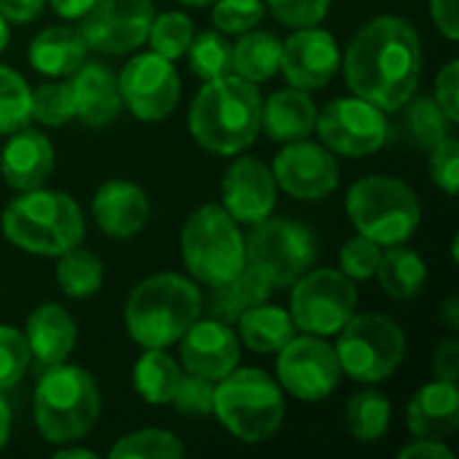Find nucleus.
Segmentation results:
<instances>
[{
  "instance_id": "nucleus-29",
  "label": "nucleus",
  "mask_w": 459,
  "mask_h": 459,
  "mask_svg": "<svg viewBox=\"0 0 459 459\" xmlns=\"http://www.w3.org/2000/svg\"><path fill=\"white\" fill-rule=\"evenodd\" d=\"M377 277L390 299L409 301L422 293L425 280H428V266H425L422 255H417L414 250L393 245L382 253Z\"/></svg>"
},
{
  "instance_id": "nucleus-10",
  "label": "nucleus",
  "mask_w": 459,
  "mask_h": 459,
  "mask_svg": "<svg viewBox=\"0 0 459 459\" xmlns=\"http://www.w3.org/2000/svg\"><path fill=\"white\" fill-rule=\"evenodd\" d=\"M245 261L274 288H290L317 261V237L299 221L269 215L253 226L245 245Z\"/></svg>"
},
{
  "instance_id": "nucleus-5",
  "label": "nucleus",
  "mask_w": 459,
  "mask_h": 459,
  "mask_svg": "<svg viewBox=\"0 0 459 459\" xmlns=\"http://www.w3.org/2000/svg\"><path fill=\"white\" fill-rule=\"evenodd\" d=\"M102 409L100 387L81 366H48L35 385V425L48 444L83 438Z\"/></svg>"
},
{
  "instance_id": "nucleus-27",
  "label": "nucleus",
  "mask_w": 459,
  "mask_h": 459,
  "mask_svg": "<svg viewBox=\"0 0 459 459\" xmlns=\"http://www.w3.org/2000/svg\"><path fill=\"white\" fill-rule=\"evenodd\" d=\"M237 325L239 342H245V347L258 355L280 352L296 336V323L290 312H285L282 307H272L266 301L245 309L237 317Z\"/></svg>"
},
{
  "instance_id": "nucleus-55",
  "label": "nucleus",
  "mask_w": 459,
  "mask_h": 459,
  "mask_svg": "<svg viewBox=\"0 0 459 459\" xmlns=\"http://www.w3.org/2000/svg\"><path fill=\"white\" fill-rule=\"evenodd\" d=\"M8 40H11V30H8V19L0 13V51L8 46Z\"/></svg>"
},
{
  "instance_id": "nucleus-45",
  "label": "nucleus",
  "mask_w": 459,
  "mask_h": 459,
  "mask_svg": "<svg viewBox=\"0 0 459 459\" xmlns=\"http://www.w3.org/2000/svg\"><path fill=\"white\" fill-rule=\"evenodd\" d=\"M269 11L290 27H315L325 19L331 0H266Z\"/></svg>"
},
{
  "instance_id": "nucleus-47",
  "label": "nucleus",
  "mask_w": 459,
  "mask_h": 459,
  "mask_svg": "<svg viewBox=\"0 0 459 459\" xmlns=\"http://www.w3.org/2000/svg\"><path fill=\"white\" fill-rule=\"evenodd\" d=\"M433 374L441 382H452L457 385L459 379V342L457 339H446L436 347L433 355Z\"/></svg>"
},
{
  "instance_id": "nucleus-49",
  "label": "nucleus",
  "mask_w": 459,
  "mask_h": 459,
  "mask_svg": "<svg viewBox=\"0 0 459 459\" xmlns=\"http://www.w3.org/2000/svg\"><path fill=\"white\" fill-rule=\"evenodd\" d=\"M401 459H455V452L444 444V441H433V438H420L409 446L401 449Z\"/></svg>"
},
{
  "instance_id": "nucleus-6",
  "label": "nucleus",
  "mask_w": 459,
  "mask_h": 459,
  "mask_svg": "<svg viewBox=\"0 0 459 459\" xmlns=\"http://www.w3.org/2000/svg\"><path fill=\"white\" fill-rule=\"evenodd\" d=\"M212 414L234 438L264 444L282 428V387L261 368H234L215 382Z\"/></svg>"
},
{
  "instance_id": "nucleus-24",
  "label": "nucleus",
  "mask_w": 459,
  "mask_h": 459,
  "mask_svg": "<svg viewBox=\"0 0 459 459\" xmlns=\"http://www.w3.org/2000/svg\"><path fill=\"white\" fill-rule=\"evenodd\" d=\"M24 336L30 344V355H35L43 368H48L67 360L75 347L78 328L67 309H62L59 304H43L27 317Z\"/></svg>"
},
{
  "instance_id": "nucleus-21",
  "label": "nucleus",
  "mask_w": 459,
  "mask_h": 459,
  "mask_svg": "<svg viewBox=\"0 0 459 459\" xmlns=\"http://www.w3.org/2000/svg\"><path fill=\"white\" fill-rule=\"evenodd\" d=\"M91 215L100 231L116 239H129L145 229L151 218V204L145 191L129 180H108L97 188L91 199Z\"/></svg>"
},
{
  "instance_id": "nucleus-40",
  "label": "nucleus",
  "mask_w": 459,
  "mask_h": 459,
  "mask_svg": "<svg viewBox=\"0 0 459 459\" xmlns=\"http://www.w3.org/2000/svg\"><path fill=\"white\" fill-rule=\"evenodd\" d=\"M212 24L223 35H242L261 24L266 13L264 0H212Z\"/></svg>"
},
{
  "instance_id": "nucleus-13",
  "label": "nucleus",
  "mask_w": 459,
  "mask_h": 459,
  "mask_svg": "<svg viewBox=\"0 0 459 459\" xmlns=\"http://www.w3.org/2000/svg\"><path fill=\"white\" fill-rule=\"evenodd\" d=\"M280 387L293 398L317 403L325 401L342 382V366L336 350L323 336H293L277 358Z\"/></svg>"
},
{
  "instance_id": "nucleus-1",
  "label": "nucleus",
  "mask_w": 459,
  "mask_h": 459,
  "mask_svg": "<svg viewBox=\"0 0 459 459\" xmlns=\"http://www.w3.org/2000/svg\"><path fill=\"white\" fill-rule=\"evenodd\" d=\"M422 73V43L411 22L377 16L347 46L344 78L352 94L382 110H401L414 97Z\"/></svg>"
},
{
  "instance_id": "nucleus-38",
  "label": "nucleus",
  "mask_w": 459,
  "mask_h": 459,
  "mask_svg": "<svg viewBox=\"0 0 459 459\" xmlns=\"http://www.w3.org/2000/svg\"><path fill=\"white\" fill-rule=\"evenodd\" d=\"M30 116L46 126H65L75 118V100L70 81L56 83H40L35 91H30Z\"/></svg>"
},
{
  "instance_id": "nucleus-42",
  "label": "nucleus",
  "mask_w": 459,
  "mask_h": 459,
  "mask_svg": "<svg viewBox=\"0 0 459 459\" xmlns=\"http://www.w3.org/2000/svg\"><path fill=\"white\" fill-rule=\"evenodd\" d=\"M180 414L188 417H210L212 403H215V382L196 377V374H183L178 382V390L169 401Z\"/></svg>"
},
{
  "instance_id": "nucleus-28",
  "label": "nucleus",
  "mask_w": 459,
  "mask_h": 459,
  "mask_svg": "<svg viewBox=\"0 0 459 459\" xmlns=\"http://www.w3.org/2000/svg\"><path fill=\"white\" fill-rule=\"evenodd\" d=\"M274 285L250 264H245L229 282L215 285V299H212V317L215 320H237L245 309L269 301Z\"/></svg>"
},
{
  "instance_id": "nucleus-19",
  "label": "nucleus",
  "mask_w": 459,
  "mask_h": 459,
  "mask_svg": "<svg viewBox=\"0 0 459 459\" xmlns=\"http://www.w3.org/2000/svg\"><path fill=\"white\" fill-rule=\"evenodd\" d=\"M180 360L188 374L218 382L239 366V339L223 320L196 317L180 336Z\"/></svg>"
},
{
  "instance_id": "nucleus-44",
  "label": "nucleus",
  "mask_w": 459,
  "mask_h": 459,
  "mask_svg": "<svg viewBox=\"0 0 459 459\" xmlns=\"http://www.w3.org/2000/svg\"><path fill=\"white\" fill-rule=\"evenodd\" d=\"M430 178L438 188L455 196L459 188V140L446 134L438 145L430 148Z\"/></svg>"
},
{
  "instance_id": "nucleus-11",
  "label": "nucleus",
  "mask_w": 459,
  "mask_h": 459,
  "mask_svg": "<svg viewBox=\"0 0 459 459\" xmlns=\"http://www.w3.org/2000/svg\"><path fill=\"white\" fill-rule=\"evenodd\" d=\"M358 288L339 269H309L293 282L290 317L296 331L312 336H336L344 323L355 315Z\"/></svg>"
},
{
  "instance_id": "nucleus-30",
  "label": "nucleus",
  "mask_w": 459,
  "mask_h": 459,
  "mask_svg": "<svg viewBox=\"0 0 459 459\" xmlns=\"http://www.w3.org/2000/svg\"><path fill=\"white\" fill-rule=\"evenodd\" d=\"M180 377V366L161 347H145L143 358L134 363L137 395L151 406H167L178 390Z\"/></svg>"
},
{
  "instance_id": "nucleus-15",
  "label": "nucleus",
  "mask_w": 459,
  "mask_h": 459,
  "mask_svg": "<svg viewBox=\"0 0 459 459\" xmlns=\"http://www.w3.org/2000/svg\"><path fill=\"white\" fill-rule=\"evenodd\" d=\"M151 0H97L81 19V35L89 48L102 54H126L148 40L153 22Z\"/></svg>"
},
{
  "instance_id": "nucleus-35",
  "label": "nucleus",
  "mask_w": 459,
  "mask_h": 459,
  "mask_svg": "<svg viewBox=\"0 0 459 459\" xmlns=\"http://www.w3.org/2000/svg\"><path fill=\"white\" fill-rule=\"evenodd\" d=\"M390 414H393L390 401L382 393L363 390L347 403L350 433L363 444H374V441L385 438V433L390 430Z\"/></svg>"
},
{
  "instance_id": "nucleus-56",
  "label": "nucleus",
  "mask_w": 459,
  "mask_h": 459,
  "mask_svg": "<svg viewBox=\"0 0 459 459\" xmlns=\"http://www.w3.org/2000/svg\"><path fill=\"white\" fill-rule=\"evenodd\" d=\"M180 3H186V5H207L212 0H180Z\"/></svg>"
},
{
  "instance_id": "nucleus-41",
  "label": "nucleus",
  "mask_w": 459,
  "mask_h": 459,
  "mask_svg": "<svg viewBox=\"0 0 459 459\" xmlns=\"http://www.w3.org/2000/svg\"><path fill=\"white\" fill-rule=\"evenodd\" d=\"M30 366V344L13 325H0V390H11L22 382Z\"/></svg>"
},
{
  "instance_id": "nucleus-43",
  "label": "nucleus",
  "mask_w": 459,
  "mask_h": 459,
  "mask_svg": "<svg viewBox=\"0 0 459 459\" xmlns=\"http://www.w3.org/2000/svg\"><path fill=\"white\" fill-rule=\"evenodd\" d=\"M379 258H382V247L374 239L363 237V234H358L350 242H344V247L339 253L342 272L350 280H371L377 274Z\"/></svg>"
},
{
  "instance_id": "nucleus-53",
  "label": "nucleus",
  "mask_w": 459,
  "mask_h": 459,
  "mask_svg": "<svg viewBox=\"0 0 459 459\" xmlns=\"http://www.w3.org/2000/svg\"><path fill=\"white\" fill-rule=\"evenodd\" d=\"M441 317H444V323L452 328V331H457L459 328V301L452 296V299H446V304H444V309H441Z\"/></svg>"
},
{
  "instance_id": "nucleus-16",
  "label": "nucleus",
  "mask_w": 459,
  "mask_h": 459,
  "mask_svg": "<svg viewBox=\"0 0 459 459\" xmlns=\"http://www.w3.org/2000/svg\"><path fill=\"white\" fill-rule=\"evenodd\" d=\"M274 183L293 199L317 202L339 186V164L325 145L293 140L274 159Z\"/></svg>"
},
{
  "instance_id": "nucleus-33",
  "label": "nucleus",
  "mask_w": 459,
  "mask_h": 459,
  "mask_svg": "<svg viewBox=\"0 0 459 459\" xmlns=\"http://www.w3.org/2000/svg\"><path fill=\"white\" fill-rule=\"evenodd\" d=\"M102 261L83 247H70L67 253L59 255L56 264V282L65 296L70 299H89L102 288Z\"/></svg>"
},
{
  "instance_id": "nucleus-9",
  "label": "nucleus",
  "mask_w": 459,
  "mask_h": 459,
  "mask_svg": "<svg viewBox=\"0 0 459 459\" xmlns=\"http://www.w3.org/2000/svg\"><path fill=\"white\" fill-rule=\"evenodd\" d=\"M336 358L342 374L355 382H382L398 371L406 355V336L387 315H352L336 333Z\"/></svg>"
},
{
  "instance_id": "nucleus-54",
  "label": "nucleus",
  "mask_w": 459,
  "mask_h": 459,
  "mask_svg": "<svg viewBox=\"0 0 459 459\" xmlns=\"http://www.w3.org/2000/svg\"><path fill=\"white\" fill-rule=\"evenodd\" d=\"M56 457H67V459H97V452H91V449H75V446H70V449H59L56 452Z\"/></svg>"
},
{
  "instance_id": "nucleus-22",
  "label": "nucleus",
  "mask_w": 459,
  "mask_h": 459,
  "mask_svg": "<svg viewBox=\"0 0 459 459\" xmlns=\"http://www.w3.org/2000/svg\"><path fill=\"white\" fill-rule=\"evenodd\" d=\"M70 89L75 100V118L86 126H108L118 118L124 100L118 91V78L108 65L83 62L70 75Z\"/></svg>"
},
{
  "instance_id": "nucleus-7",
  "label": "nucleus",
  "mask_w": 459,
  "mask_h": 459,
  "mask_svg": "<svg viewBox=\"0 0 459 459\" xmlns=\"http://www.w3.org/2000/svg\"><path fill=\"white\" fill-rule=\"evenodd\" d=\"M347 215L358 234L379 247L403 245L422 221L420 196L411 186L390 175H368L347 191Z\"/></svg>"
},
{
  "instance_id": "nucleus-3",
  "label": "nucleus",
  "mask_w": 459,
  "mask_h": 459,
  "mask_svg": "<svg viewBox=\"0 0 459 459\" xmlns=\"http://www.w3.org/2000/svg\"><path fill=\"white\" fill-rule=\"evenodd\" d=\"M202 315L199 288L172 272L143 280L126 299L124 325L140 347H172Z\"/></svg>"
},
{
  "instance_id": "nucleus-52",
  "label": "nucleus",
  "mask_w": 459,
  "mask_h": 459,
  "mask_svg": "<svg viewBox=\"0 0 459 459\" xmlns=\"http://www.w3.org/2000/svg\"><path fill=\"white\" fill-rule=\"evenodd\" d=\"M8 436H11V406H8V401H5V395L0 390V449L5 446Z\"/></svg>"
},
{
  "instance_id": "nucleus-31",
  "label": "nucleus",
  "mask_w": 459,
  "mask_h": 459,
  "mask_svg": "<svg viewBox=\"0 0 459 459\" xmlns=\"http://www.w3.org/2000/svg\"><path fill=\"white\" fill-rule=\"evenodd\" d=\"M280 56H282V40H277L272 32L247 30L234 46V75L250 83L269 81L274 73H280Z\"/></svg>"
},
{
  "instance_id": "nucleus-37",
  "label": "nucleus",
  "mask_w": 459,
  "mask_h": 459,
  "mask_svg": "<svg viewBox=\"0 0 459 459\" xmlns=\"http://www.w3.org/2000/svg\"><path fill=\"white\" fill-rule=\"evenodd\" d=\"M30 86L8 65H0V134H11L30 124Z\"/></svg>"
},
{
  "instance_id": "nucleus-17",
  "label": "nucleus",
  "mask_w": 459,
  "mask_h": 459,
  "mask_svg": "<svg viewBox=\"0 0 459 459\" xmlns=\"http://www.w3.org/2000/svg\"><path fill=\"white\" fill-rule=\"evenodd\" d=\"M342 51L331 32L315 27H299L285 43L280 56V73L296 89H323L339 70Z\"/></svg>"
},
{
  "instance_id": "nucleus-25",
  "label": "nucleus",
  "mask_w": 459,
  "mask_h": 459,
  "mask_svg": "<svg viewBox=\"0 0 459 459\" xmlns=\"http://www.w3.org/2000/svg\"><path fill=\"white\" fill-rule=\"evenodd\" d=\"M86 40L81 30L73 27H46L40 30L27 51L30 65L48 78H67L86 62Z\"/></svg>"
},
{
  "instance_id": "nucleus-20",
  "label": "nucleus",
  "mask_w": 459,
  "mask_h": 459,
  "mask_svg": "<svg viewBox=\"0 0 459 459\" xmlns=\"http://www.w3.org/2000/svg\"><path fill=\"white\" fill-rule=\"evenodd\" d=\"M0 172L13 191L40 188L54 172V145L38 129H16L0 151Z\"/></svg>"
},
{
  "instance_id": "nucleus-48",
  "label": "nucleus",
  "mask_w": 459,
  "mask_h": 459,
  "mask_svg": "<svg viewBox=\"0 0 459 459\" xmlns=\"http://www.w3.org/2000/svg\"><path fill=\"white\" fill-rule=\"evenodd\" d=\"M430 16L438 24V30L449 38L457 40L459 38V11L457 0H430Z\"/></svg>"
},
{
  "instance_id": "nucleus-26",
  "label": "nucleus",
  "mask_w": 459,
  "mask_h": 459,
  "mask_svg": "<svg viewBox=\"0 0 459 459\" xmlns=\"http://www.w3.org/2000/svg\"><path fill=\"white\" fill-rule=\"evenodd\" d=\"M317 121V108L304 89L274 91L266 105H261V126L277 143H293L312 134Z\"/></svg>"
},
{
  "instance_id": "nucleus-18",
  "label": "nucleus",
  "mask_w": 459,
  "mask_h": 459,
  "mask_svg": "<svg viewBox=\"0 0 459 459\" xmlns=\"http://www.w3.org/2000/svg\"><path fill=\"white\" fill-rule=\"evenodd\" d=\"M223 210L237 221L255 226L269 218L277 202V183L272 169L253 156L237 159L223 175Z\"/></svg>"
},
{
  "instance_id": "nucleus-34",
  "label": "nucleus",
  "mask_w": 459,
  "mask_h": 459,
  "mask_svg": "<svg viewBox=\"0 0 459 459\" xmlns=\"http://www.w3.org/2000/svg\"><path fill=\"white\" fill-rule=\"evenodd\" d=\"M186 54L199 81H215L234 73V46L218 30H204L194 35Z\"/></svg>"
},
{
  "instance_id": "nucleus-14",
  "label": "nucleus",
  "mask_w": 459,
  "mask_h": 459,
  "mask_svg": "<svg viewBox=\"0 0 459 459\" xmlns=\"http://www.w3.org/2000/svg\"><path fill=\"white\" fill-rule=\"evenodd\" d=\"M118 91L140 121H161L180 100V78L172 67V59L148 51L124 65L118 73Z\"/></svg>"
},
{
  "instance_id": "nucleus-32",
  "label": "nucleus",
  "mask_w": 459,
  "mask_h": 459,
  "mask_svg": "<svg viewBox=\"0 0 459 459\" xmlns=\"http://www.w3.org/2000/svg\"><path fill=\"white\" fill-rule=\"evenodd\" d=\"M403 116H401V134L422 151H430L433 145H438L446 134H452V121L446 118V113L438 108L436 100L430 97H411L403 105Z\"/></svg>"
},
{
  "instance_id": "nucleus-8",
  "label": "nucleus",
  "mask_w": 459,
  "mask_h": 459,
  "mask_svg": "<svg viewBox=\"0 0 459 459\" xmlns=\"http://www.w3.org/2000/svg\"><path fill=\"white\" fill-rule=\"evenodd\" d=\"M180 250L194 280L212 288L229 282L247 264L239 223L221 204H204L186 221Z\"/></svg>"
},
{
  "instance_id": "nucleus-51",
  "label": "nucleus",
  "mask_w": 459,
  "mask_h": 459,
  "mask_svg": "<svg viewBox=\"0 0 459 459\" xmlns=\"http://www.w3.org/2000/svg\"><path fill=\"white\" fill-rule=\"evenodd\" d=\"M97 0H51V8L65 19H81Z\"/></svg>"
},
{
  "instance_id": "nucleus-50",
  "label": "nucleus",
  "mask_w": 459,
  "mask_h": 459,
  "mask_svg": "<svg viewBox=\"0 0 459 459\" xmlns=\"http://www.w3.org/2000/svg\"><path fill=\"white\" fill-rule=\"evenodd\" d=\"M43 5H46V0H0V13L8 22L24 24V22H32L40 16Z\"/></svg>"
},
{
  "instance_id": "nucleus-4",
  "label": "nucleus",
  "mask_w": 459,
  "mask_h": 459,
  "mask_svg": "<svg viewBox=\"0 0 459 459\" xmlns=\"http://www.w3.org/2000/svg\"><path fill=\"white\" fill-rule=\"evenodd\" d=\"M0 226L11 245L32 255H62L83 239L81 207L62 191H19L3 210Z\"/></svg>"
},
{
  "instance_id": "nucleus-46",
  "label": "nucleus",
  "mask_w": 459,
  "mask_h": 459,
  "mask_svg": "<svg viewBox=\"0 0 459 459\" xmlns=\"http://www.w3.org/2000/svg\"><path fill=\"white\" fill-rule=\"evenodd\" d=\"M436 102L452 124L459 121V62L452 59L436 78Z\"/></svg>"
},
{
  "instance_id": "nucleus-39",
  "label": "nucleus",
  "mask_w": 459,
  "mask_h": 459,
  "mask_svg": "<svg viewBox=\"0 0 459 459\" xmlns=\"http://www.w3.org/2000/svg\"><path fill=\"white\" fill-rule=\"evenodd\" d=\"M194 38V24L186 13L180 11H167L153 16L151 30H148V40L151 48L164 56V59H178L186 54L188 43Z\"/></svg>"
},
{
  "instance_id": "nucleus-12",
  "label": "nucleus",
  "mask_w": 459,
  "mask_h": 459,
  "mask_svg": "<svg viewBox=\"0 0 459 459\" xmlns=\"http://www.w3.org/2000/svg\"><path fill=\"white\" fill-rule=\"evenodd\" d=\"M323 145L342 156L377 153L390 137V121L382 108L363 97H339L328 102L315 121Z\"/></svg>"
},
{
  "instance_id": "nucleus-23",
  "label": "nucleus",
  "mask_w": 459,
  "mask_h": 459,
  "mask_svg": "<svg viewBox=\"0 0 459 459\" xmlns=\"http://www.w3.org/2000/svg\"><path fill=\"white\" fill-rule=\"evenodd\" d=\"M406 422L411 436L444 441L459 428V390L452 382H430L420 393H414Z\"/></svg>"
},
{
  "instance_id": "nucleus-2",
  "label": "nucleus",
  "mask_w": 459,
  "mask_h": 459,
  "mask_svg": "<svg viewBox=\"0 0 459 459\" xmlns=\"http://www.w3.org/2000/svg\"><path fill=\"white\" fill-rule=\"evenodd\" d=\"M261 105L258 86L234 73L204 81L188 110L191 134L210 153H242L258 137Z\"/></svg>"
},
{
  "instance_id": "nucleus-36",
  "label": "nucleus",
  "mask_w": 459,
  "mask_h": 459,
  "mask_svg": "<svg viewBox=\"0 0 459 459\" xmlns=\"http://www.w3.org/2000/svg\"><path fill=\"white\" fill-rule=\"evenodd\" d=\"M183 455H186L183 444L172 433L159 428L129 433L108 452V457L113 459H178Z\"/></svg>"
}]
</instances>
